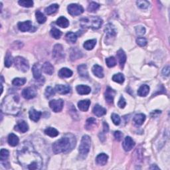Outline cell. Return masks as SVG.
Returning <instances> with one entry per match:
<instances>
[{
    "mask_svg": "<svg viewBox=\"0 0 170 170\" xmlns=\"http://www.w3.org/2000/svg\"><path fill=\"white\" fill-rule=\"evenodd\" d=\"M17 159L21 165L27 169H40L42 160L37 152L35 151L29 143H27L17 152Z\"/></svg>",
    "mask_w": 170,
    "mask_h": 170,
    "instance_id": "obj_1",
    "label": "cell"
},
{
    "mask_svg": "<svg viewBox=\"0 0 170 170\" xmlns=\"http://www.w3.org/2000/svg\"><path fill=\"white\" fill-rule=\"evenodd\" d=\"M76 146V140L71 134L61 138L53 144V151L55 154L68 153Z\"/></svg>",
    "mask_w": 170,
    "mask_h": 170,
    "instance_id": "obj_2",
    "label": "cell"
},
{
    "mask_svg": "<svg viewBox=\"0 0 170 170\" xmlns=\"http://www.w3.org/2000/svg\"><path fill=\"white\" fill-rule=\"evenodd\" d=\"M20 108L19 98L16 94L7 96L2 103V112L8 114L16 115L19 112Z\"/></svg>",
    "mask_w": 170,
    "mask_h": 170,
    "instance_id": "obj_3",
    "label": "cell"
},
{
    "mask_svg": "<svg viewBox=\"0 0 170 170\" xmlns=\"http://www.w3.org/2000/svg\"><path fill=\"white\" fill-rule=\"evenodd\" d=\"M83 27H90L93 29H98L102 25V20L98 17H92L90 18H83L80 20Z\"/></svg>",
    "mask_w": 170,
    "mask_h": 170,
    "instance_id": "obj_4",
    "label": "cell"
},
{
    "mask_svg": "<svg viewBox=\"0 0 170 170\" xmlns=\"http://www.w3.org/2000/svg\"><path fill=\"white\" fill-rule=\"evenodd\" d=\"M90 146H91L90 138L87 135L83 136L79 146V154L83 158L87 157L88 152L90 151Z\"/></svg>",
    "mask_w": 170,
    "mask_h": 170,
    "instance_id": "obj_5",
    "label": "cell"
},
{
    "mask_svg": "<svg viewBox=\"0 0 170 170\" xmlns=\"http://www.w3.org/2000/svg\"><path fill=\"white\" fill-rule=\"evenodd\" d=\"M14 64L16 68L21 72H27L29 69V62L27 61V60L21 56H17L14 59Z\"/></svg>",
    "mask_w": 170,
    "mask_h": 170,
    "instance_id": "obj_6",
    "label": "cell"
},
{
    "mask_svg": "<svg viewBox=\"0 0 170 170\" xmlns=\"http://www.w3.org/2000/svg\"><path fill=\"white\" fill-rule=\"evenodd\" d=\"M67 9H68V12L70 15L73 16L79 15L84 12V9L83 7L79 4H76V3L70 4L67 8Z\"/></svg>",
    "mask_w": 170,
    "mask_h": 170,
    "instance_id": "obj_7",
    "label": "cell"
},
{
    "mask_svg": "<svg viewBox=\"0 0 170 170\" xmlns=\"http://www.w3.org/2000/svg\"><path fill=\"white\" fill-rule=\"evenodd\" d=\"M53 56L57 61H60L64 58L65 54H64L63 48L61 45L56 44L54 46L53 49Z\"/></svg>",
    "mask_w": 170,
    "mask_h": 170,
    "instance_id": "obj_8",
    "label": "cell"
},
{
    "mask_svg": "<svg viewBox=\"0 0 170 170\" xmlns=\"http://www.w3.org/2000/svg\"><path fill=\"white\" fill-rule=\"evenodd\" d=\"M64 105V102L62 99L52 100L49 102V106L52 110L55 112H59L62 110Z\"/></svg>",
    "mask_w": 170,
    "mask_h": 170,
    "instance_id": "obj_9",
    "label": "cell"
},
{
    "mask_svg": "<svg viewBox=\"0 0 170 170\" xmlns=\"http://www.w3.org/2000/svg\"><path fill=\"white\" fill-rule=\"evenodd\" d=\"M135 146V142L132 140V138L130 136H126L122 143V146L124 150L126 151H129Z\"/></svg>",
    "mask_w": 170,
    "mask_h": 170,
    "instance_id": "obj_10",
    "label": "cell"
},
{
    "mask_svg": "<svg viewBox=\"0 0 170 170\" xmlns=\"http://www.w3.org/2000/svg\"><path fill=\"white\" fill-rule=\"evenodd\" d=\"M115 94H116V92L110 87H108L106 88L104 94V97L106 99V101L107 102V103H108L109 104H113Z\"/></svg>",
    "mask_w": 170,
    "mask_h": 170,
    "instance_id": "obj_11",
    "label": "cell"
},
{
    "mask_svg": "<svg viewBox=\"0 0 170 170\" xmlns=\"http://www.w3.org/2000/svg\"><path fill=\"white\" fill-rule=\"evenodd\" d=\"M36 91L33 88L27 87L25 88L22 91V96L24 98L29 100V99L33 98L36 96Z\"/></svg>",
    "mask_w": 170,
    "mask_h": 170,
    "instance_id": "obj_12",
    "label": "cell"
},
{
    "mask_svg": "<svg viewBox=\"0 0 170 170\" xmlns=\"http://www.w3.org/2000/svg\"><path fill=\"white\" fill-rule=\"evenodd\" d=\"M105 33H106V38L107 39L112 38H114L116 35V31L114 27L112 24H108L105 28Z\"/></svg>",
    "mask_w": 170,
    "mask_h": 170,
    "instance_id": "obj_13",
    "label": "cell"
},
{
    "mask_svg": "<svg viewBox=\"0 0 170 170\" xmlns=\"http://www.w3.org/2000/svg\"><path fill=\"white\" fill-rule=\"evenodd\" d=\"M18 29L22 32H26L29 31H32V23L31 21H26L24 22H19L17 24Z\"/></svg>",
    "mask_w": 170,
    "mask_h": 170,
    "instance_id": "obj_14",
    "label": "cell"
},
{
    "mask_svg": "<svg viewBox=\"0 0 170 170\" xmlns=\"http://www.w3.org/2000/svg\"><path fill=\"white\" fill-rule=\"evenodd\" d=\"M117 59H118L120 66L121 68H123L124 66V64L126 61V55L125 52L122 49H120L118 51H117Z\"/></svg>",
    "mask_w": 170,
    "mask_h": 170,
    "instance_id": "obj_15",
    "label": "cell"
},
{
    "mask_svg": "<svg viewBox=\"0 0 170 170\" xmlns=\"http://www.w3.org/2000/svg\"><path fill=\"white\" fill-rule=\"evenodd\" d=\"M55 90L58 93L61 94H66L70 93V87L68 85H63V84H58L56 85Z\"/></svg>",
    "mask_w": 170,
    "mask_h": 170,
    "instance_id": "obj_16",
    "label": "cell"
},
{
    "mask_svg": "<svg viewBox=\"0 0 170 170\" xmlns=\"http://www.w3.org/2000/svg\"><path fill=\"white\" fill-rule=\"evenodd\" d=\"M93 114L98 117H101L106 114V110L99 104H96L93 110Z\"/></svg>",
    "mask_w": 170,
    "mask_h": 170,
    "instance_id": "obj_17",
    "label": "cell"
},
{
    "mask_svg": "<svg viewBox=\"0 0 170 170\" xmlns=\"http://www.w3.org/2000/svg\"><path fill=\"white\" fill-rule=\"evenodd\" d=\"M76 92L78 94L80 95H85V94H88L91 91V88L88 86H86V85H78L76 88Z\"/></svg>",
    "mask_w": 170,
    "mask_h": 170,
    "instance_id": "obj_18",
    "label": "cell"
},
{
    "mask_svg": "<svg viewBox=\"0 0 170 170\" xmlns=\"http://www.w3.org/2000/svg\"><path fill=\"white\" fill-rule=\"evenodd\" d=\"M42 113L39 111H37L34 108H32L29 110V118L33 122H37L39 120L41 116Z\"/></svg>",
    "mask_w": 170,
    "mask_h": 170,
    "instance_id": "obj_19",
    "label": "cell"
},
{
    "mask_svg": "<svg viewBox=\"0 0 170 170\" xmlns=\"http://www.w3.org/2000/svg\"><path fill=\"white\" fill-rule=\"evenodd\" d=\"M15 130L19 131L22 133H25L29 130V126L26 122H25L24 120H21L17 123V124L15 127Z\"/></svg>",
    "mask_w": 170,
    "mask_h": 170,
    "instance_id": "obj_20",
    "label": "cell"
},
{
    "mask_svg": "<svg viewBox=\"0 0 170 170\" xmlns=\"http://www.w3.org/2000/svg\"><path fill=\"white\" fill-rule=\"evenodd\" d=\"M108 155H106V154H100L97 155V158H96V162L98 165H104L106 164V163L108 162Z\"/></svg>",
    "mask_w": 170,
    "mask_h": 170,
    "instance_id": "obj_21",
    "label": "cell"
},
{
    "mask_svg": "<svg viewBox=\"0 0 170 170\" xmlns=\"http://www.w3.org/2000/svg\"><path fill=\"white\" fill-rule=\"evenodd\" d=\"M32 72H33V77L35 79L39 80L40 79L41 77V68L39 64H35L32 68Z\"/></svg>",
    "mask_w": 170,
    "mask_h": 170,
    "instance_id": "obj_22",
    "label": "cell"
},
{
    "mask_svg": "<svg viewBox=\"0 0 170 170\" xmlns=\"http://www.w3.org/2000/svg\"><path fill=\"white\" fill-rule=\"evenodd\" d=\"M90 105V101L89 100H83L78 102V107L79 110L83 112L88 111Z\"/></svg>",
    "mask_w": 170,
    "mask_h": 170,
    "instance_id": "obj_23",
    "label": "cell"
},
{
    "mask_svg": "<svg viewBox=\"0 0 170 170\" xmlns=\"http://www.w3.org/2000/svg\"><path fill=\"white\" fill-rule=\"evenodd\" d=\"M42 69L45 74L49 75H51L54 72V67L49 62H45L42 66Z\"/></svg>",
    "mask_w": 170,
    "mask_h": 170,
    "instance_id": "obj_24",
    "label": "cell"
},
{
    "mask_svg": "<svg viewBox=\"0 0 170 170\" xmlns=\"http://www.w3.org/2000/svg\"><path fill=\"white\" fill-rule=\"evenodd\" d=\"M93 73L98 78H103L104 77V71L102 67L98 65H95L93 67Z\"/></svg>",
    "mask_w": 170,
    "mask_h": 170,
    "instance_id": "obj_25",
    "label": "cell"
},
{
    "mask_svg": "<svg viewBox=\"0 0 170 170\" xmlns=\"http://www.w3.org/2000/svg\"><path fill=\"white\" fill-rule=\"evenodd\" d=\"M73 71L68 68H62L59 71V76L61 78H69L73 76Z\"/></svg>",
    "mask_w": 170,
    "mask_h": 170,
    "instance_id": "obj_26",
    "label": "cell"
},
{
    "mask_svg": "<svg viewBox=\"0 0 170 170\" xmlns=\"http://www.w3.org/2000/svg\"><path fill=\"white\" fill-rule=\"evenodd\" d=\"M19 138L17 137L15 134H14L13 133H11L9 136H8V143L11 146L15 147L16 146L17 144H19Z\"/></svg>",
    "mask_w": 170,
    "mask_h": 170,
    "instance_id": "obj_27",
    "label": "cell"
},
{
    "mask_svg": "<svg viewBox=\"0 0 170 170\" xmlns=\"http://www.w3.org/2000/svg\"><path fill=\"white\" fill-rule=\"evenodd\" d=\"M56 23L57 25H59L60 27L62 28H66L68 27L69 25V21L65 17H60L59 19H57L56 21Z\"/></svg>",
    "mask_w": 170,
    "mask_h": 170,
    "instance_id": "obj_28",
    "label": "cell"
},
{
    "mask_svg": "<svg viewBox=\"0 0 170 170\" xmlns=\"http://www.w3.org/2000/svg\"><path fill=\"white\" fill-rule=\"evenodd\" d=\"M78 73H79V75L84 78H87L88 76V72L87 69V66L86 65H80L78 66Z\"/></svg>",
    "mask_w": 170,
    "mask_h": 170,
    "instance_id": "obj_29",
    "label": "cell"
},
{
    "mask_svg": "<svg viewBox=\"0 0 170 170\" xmlns=\"http://www.w3.org/2000/svg\"><path fill=\"white\" fill-rule=\"evenodd\" d=\"M149 92H150V87L146 84H144L139 88L138 90V94L140 97H146L149 94Z\"/></svg>",
    "mask_w": 170,
    "mask_h": 170,
    "instance_id": "obj_30",
    "label": "cell"
},
{
    "mask_svg": "<svg viewBox=\"0 0 170 170\" xmlns=\"http://www.w3.org/2000/svg\"><path fill=\"white\" fill-rule=\"evenodd\" d=\"M145 120H146V115L144 114H138L134 118V121L138 126L142 125Z\"/></svg>",
    "mask_w": 170,
    "mask_h": 170,
    "instance_id": "obj_31",
    "label": "cell"
},
{
    "mask_svg": "<svg viewBox=\"0 0 170 170\" xmlns=\"http://www.w3.org/2000/svg\"><path fill=\"white\" fill-rule=\"evenodd\" d=\"M59 8V5L58 4H52L50 6L47 7V8L45 9V12L47 15H52V14L56 13L57 12V10Z\"/></svg>",
    "mask_w": 170,
    "mask_h": 170,
    "instance_id": "obj_32",
    "label": "cell"
},
{
    "mask_svg": "<svg viewBox=\"0 0 170 170\" xmlns=\"http://www.w3.org/2000/svg\"><path fill=\"white\" fill-rule=\"evenodd\" d=\"M45 134L46 135L52 138L56 137L59 134L57 130H56L55 128H54V127H49L47 129H45Z\"/></svg>",
    "mask_w": 170,
    "mask_h": 170,
    "instance_id": "obj_33",
    "label": "cell"
},
{
    "mask_svg": "<svg viewBox=\"0 0 170 170\" xmlns=\"http://www.w3.org/2000/svg\"><path fill=\"white\" fill-rule=\"evenodd\" d=\"M96 44H97V40L90 39V40H88L86 42H84L83 47L85 49H87V50L90 51V50H92V49L94 47Z\"/></svg>",
    "mask_w": 170,
    "mask_h": 170,
    "instance_id": "obj_34",
    "label": "cell"
},
{
    "mask_svg": "<svg viewBox=\"0 0 170 170\" xmlns=\"http://www.w3.org/2000/svg\"><path fill=\"white\" fill-rule=\"evenodd\" d=\"M35 16H36V19L37 22L40 24L45 23L47 21V17H46L44 14L41 13L40 11H37L36 13H35Z\"/></svg>",
    "mask_w": 170,
    "mask_h": 170,
    "instance_id": "obj_35",
    "label": "cell"
},
{
    "mask_svg": "<svg viewBox=\"0 0 170 170\" xmlns=\"http://www.w3.org/2000/svg\"><path fill=\"white\" fill-rule=\"evenodd\" d=\"M66 40L69 42L74 43L77 40V35L76 34L70 31L69 33H67L66 35Z\"/></svg>",
    "mask_w": 170,
    "mask_h": 170,
    "instance_id": "obj_36",
    "label": "cell"
},
{
    "mask_svg": "<svg viewBox=\"0 0 170 170\" xmlns=\"http://www.w3.org/2000/svg\"><path fill=\"white\" fill-rule=\"evenodd\" d=\"M14 62V59L13 58L12 55H11V53L9 52H8L6 54L5 58V66L6 67H10L12 65L13 63Z\"/></svg>",
    "mask_w": 170,
    "mask_h": 170,
    "instance_id": "obj_37",
    "label": "cell"
},
{
    "mask_svg": "<svg viewBox=\"0 0 170 170\" xmlns=\"http://www.w3.org/2000/svg\"><path fill=\"white\" fill-rule=\"evenodd\" d=\"M26 83V79L25 78H15L12 81V83L13 85L16 87L23 86Z\"/></svg>",
    "mask_w": 170,
    "mask_h": 170,
    "instance_id": "obj_38",
    "label": "cell"
},
{
    "mask_svg": "<svg viewBox=\"0 0 170 170\" xmlns=\"http://www.w3.org/2000/svg\"><path fill=\"white\" fill-rule=\"evenodd\" d=\"M50 33H51V36L53 38L56 39H59L61 38V35H62V32L60 30H59L58 29H56V28H55V27L53 28V29L51 30Z\"/></svg>",
    "mask_w": 170,
    "mask_h": 170,
    "instance_id": "obj_39",
    "label": "cell"
},
{
    "mask_svg": "<svg viewBox=\"0 0 170 170\" xmlns=\"http://www.w3.org/2000/svg\"><path fill=\"white\" fill-rule=\"evenodd\" d=\"M124 76L123 75L122 73H118L114 74V76H112V80L114 81L116 83H118L120 84H122L124 81Z\"/></svg>",
    "mask_w": 170,
    "mask_h": 170,
    "instance_id": "obj_40",
    "label": "cell"
},
{
    "mask_svg": "<svg viewBox=\"0 0 170 170\" xmlns=\"http://www.w3.org/2000/svg\"><path fill=\"white\" fill-rule=\"evenodd\" d=\"M100 8V5L96 2H90L88 6V11L91 13H94Z\"/></svg>",
    "mask_w": 170,
    "mask_h": 170,
    "instance_id": "obj_41",
    "label": "cell"
},
{
    "mask_svg": "<svg viewBox=\"0 0 170 170\" xmlns=\"http://www.w3.org/2000/svg\"><path fill=\"white\" fill-rule=\"evenodd\" d=\"M55 94V90L51 87H47L46 88L45 92V96L47 98H50L53 96H54Z\"/></svg>",
    "mask_w": 170,
    "mask_h": 170,
    "instance_id": "obj_42",
    "label": "cell"
},
{
    "mask_svg": "<svg viewBox=\"0 0 170 170\" xmlns=\"http://www.w3.org/2000/svg\"><path fill=\"white\" fill-rule=\"evenodd\" d=\"M81 56H82V53L78 49H73L71 52V55H70V58H71L72 61H74V60L80 58Z\"/></svg>",
    "mask_w": 170,
    "mask_h": 170,
    "instance_id": "obj_43",
    "label": "cell"
},
{
    "mask_svg": "<svg viewBox=\"0 0 170 170\" xmlns=\"http://www.w3.org/2000/svg\"><path fill=\"white\" fill-rule=\"evenodd\" d=\"M106 63L108 67L112 68L116 65V60L114 56H110V57L106 59Z\"/></svg>",
    "mask_w": 170,
    "mask_h": 170,
    "instance_id": "obj_44",
    "label": "cell"
},
{
    "mask_svg": "<svg viewBox=\"0 0 170 170\" xmlns=\"http://www.w3.org/2000/svg\"><path fill=\"white\" fill-rule=\"evenodd\" d=\"M96 122H97V120H96L95 118H88L86 122L85 127H86L87 130H90L91 127L95 124Z\"/></svg>",
    "mask_w": 170,
    "mask_h": 170,
    "instance_id": "obj_45",
    "label": "cell"
},
{
    "mask_svg": "<svg viewBox=\"0 0 170 170\" xmlns=\"http://www.w3.org/2000/svg\"><path fill=\"white\" fill-rule=\"evenodd\" d=\"M137 5L139 8L142 9H145L148 8V7L150 6V3L148 1H138L136 2Z\"/></svg>",
    "mask_w": 170,
    "mask_h": 170,
    "instance_id": "obj_46",
    "label": "cell"
},
{
    "mask_svg": "<svg viewBox=\"0 0 170 170\" xmlns=\"http://www.w3.org/2000/svg\"><path fill=\"white\" fill-rule=\"evenodd\" d=\"M18 3L21 6L24 7V8H32L34 4L33 1H23V0L19 1Z\"/></svg>",
    "mask_w": 170,
    "mask_h": 170,
    "instance_id": "obj_47",
    "label": "cell"
},
{
    "mask_svg": "<svg viewBox=\"0 0 170 170\" xmlns=\"http://www.w3.org/2000/svg\"><path fill=\"white\" fill-rule=\"evenodd\" d=\"M9 152L8 150H5V149H2L1 152H0V156H1V161L3 162V160H6L9 157Z\"/></svg>",
    "mask_w": 170,
    "mask_h": 170,
    "instance_id": "obj_48",
    "label": "cell"
},
{
    "mask_svg": "<svg viewBox=\"0 0 170 170\" xmlns=\"http://www.w3.org/2000/svg\"><path fill=\"white\" fill-rule=\"evenodd\" d=\"M135 30L136 32V34L139 36H142L145 33H146V29L145 27L141 25L136 26L135 28Z\"/></svg>",
    "mask_w": 170,
    "mask_h": 170,
    "instance_id": "obj_49",
    "label": "cell"
},
{
    "mask_svg": "<svg viewBox=\"0 0 170 170\" xmlns=\"http://www.w3.org/2000/svg\"><path fill=\"white\" fill-rule=\"evenodd\" d=\"M136 42L138 45L140 46V47H144V46H146L147 45L148 42L146 38L140 37L136 39Z\"/></svg>",
    "mask_w": 170,
    "mask_h": 170,
    "instance_id": "obj_50",
    "label": "cell"
},
{
    "mask_svg": "<svg viewBox=\"0 0 170 170\" xmlns=\"http://www.w3.org/2000/svg\"><path fill=\"white\" fill-rule=\"evenodd\" d=\"M111 118H112L113 123H114L115 125L118 126L120 124V121H121V120H120V116L118 114H112L111 116Z\"/></svg>",
    "mask_w": 170,
    "mask_h": 170,
    "instance_id": "obj_51",
    "label": "cell"
},
{
    "mask_svg": "<svg viewBox=\"0 0 170 170\" xmlns=\"http://www.w3.org/2000/svg\"><path fill=\"white\" fill-rule=\"evenodd\" d=\"M118 106H119L120 108H124L126 106V100L124 99V98L123 97H120V100L118 101Z\"/></svg>",
    "mask_w": 170,
    "mask_h": 170,
    "instance_id": "obj_52",
    "label": "cell"
},
{
    "mask_svg": "<svg viewBox=\"0 0 170 170\" xmlns=\"http://www.w3.org/2000/svg\"><path fill=\"white\" fill-rule=\"evenodd\" d=\"M122 136H123V134L121 132H120V131H116V132H114V137L116 140L120 141L122 140Z\"/></svg>",
    "mask_w": 170,
    "mask_h": 170,
    "instance_id": "obj_53",
    "label": "cell"
},
{
    "mask_svg": "<svg viewBox=\"0 0 170 170\" xmlns=\"http://www.w3.org/2000/svg\"><path fill=\"white\" fill-rule=\"evenodd\" d=\"M162 74L164 76H168L169 74V66L167 65L165 66L164 69L162 70Z\"/></svg>",
    "mask_w": 170,
    "mask_h": 170,
    "instance_id": "obj_54",
    "label": "cell"
},
{
    "mask_svg": "<svg viewBox=\"0 0 170 170\" xmlns=\"http://www.w3.org/2000/svg\"><path fill=\"white\" fill-rule=\"evenodd\" d=\"M103 127H104V132H108L109 130V127H108V125L107 123H106L105 122H103Z\"/></svg>",
    "mask_w": 170,
    "mask_h": 170,
    "instance_id": "obj_55",
    "label": "cell"
},
{
    "mask_svg": "<svg viewBox=\"0 0 170 170\" xmlns=\"http://www.w3.org/2000/svg\"><path fill=\"white\" fill-rule=\"evenodd\" d=\"M151 169H159V168L158 167H157L156 165H152L151 167L150 168Z\"/></svg>",
    "mask_w": 170,
    "mask_h": 170,
    "instance_id": "obj_56",
    "label": "cell"
}]
</instances>
